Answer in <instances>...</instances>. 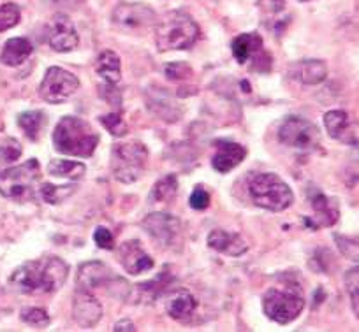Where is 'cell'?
Instances as JSON below:
<instances>
[{
  "mask_svg": "<svg viewBox=\"0 0 359 332\" xmlns=\"http://www.w3.org/2000/svg\"><path fill=\"white\" fill-rule=\"evenodd\" d=\"M53 146L58 153L67 157H92L99 144L97 132L88 122L76 116H64L53 130Z\"/></svg>",
  "mask_w": 359,
  "mask_h": 332,
  "instance_id": "2",
  "label": "cell"
},
{
  "mask_svg": "<svg viewBox=\"0 0 359 332\" xmlns=\"http://www.w3.org/2000/svg\"><path fill=\"white\" fill-rule=\"evenodd\" d=\"M143 229L164 247L176 241L180 234V220L168 213H151L143 220Z\"/></svg>",
  "mask_w": 359,
  "mask_h": 332,
  "instance_id": "12",
  "label": "cell"
},
{
  "mask_svg": "<svg viewBox=\"0 0 359 332\" xmlns=\"http://www.w3.org/2000/svg\"><path fill=\"white\" fill-rule=\"evenodd\" d=\"M46 115L43 111H27L18 116V125L20 129L25 132V136L30 141H37L41 137V132L46 127Z\"/></svg>",
  "mask_w": 359,
  "mask_h": 332,
  "instance_id": "25",
  "label": "cell"
},
{
  "mask_svg": "<svg viewBox=\"0 0 359 332\" xmlns=\"http://www.w3.org/2000/svg\"><path fill=\"white\" fill-rule=\"evenodd\" d=\"M233 48V57L240 65L248 64V62H262L264 55V43L257 32L240 34L231 44Z\"/></svg>",
  "mask_w": 359,
  "mask_h": 332,
  "instance_id": "17",
  "label": "cell"
},
{
  "mask_svg": "<svg viewBox=\"0 0 359 332\" xmlns=\"http://www.w3.org/2000/svg\"><path fill=\"white\" fill-rule=\"evenodd\" d=\"M48 43L57 53H69L78 48L79 37L74 25L65 15H55L48 30Z\"/></svg>",
  "mask_w": 359,
  "mask_h": 332,
  "instance_id": "10",
  "label": "cell"
},
{
  "mask_svg": "<svg viewBox=\"0 0 359 332\" xmlns=\"http://www.w3.org/2000/svg\"><path fill=\"white\" fill-rule=\"evenodd\" d=\"M294 74L303 85H319L327 78V67L323 60H303L296 65Z\"/></svg>",
  "mask_w": 359,
  "mask_h": 332,
  "instance_id": "23",
  "label": "cell"
},
{
  "mask_svg": "<svg viewBox=\"0 0 359 332\" xmlns=\"http://www.w3.org/2000/svg\"><path fill=\"white\" fill-rule=\"evenodd\" d=\"M196 306V297L192 296L189 290L178 289L172 290L168 297H165V313L178 321H187L189 318L194 313Z\"/></svg>",
  "mask_w": 359,
  "mask_h": 332,
  "instance_id": "20",
  "label": "cell"
},
{
  "mask_svg": "<svg viewBox=\"0 0 359 332\" xmlns=\"http://www.w3.org/2000/svg\"><path fill=\"white\" fill-rule=\"evenodd\" d=\"M248 193L255 206L268 211H284L294 202V193L287 183L273 172H257L248 178Z\"/></svg>",
  "mask_w": 359,
  "mask_h": 332,
  "instance_id": "4",
  "label": "cell"
},
{
  "mask_svg": "<svg viewBox=\"0 0 359 332\" xmlns=\"http://www.w3.org/2000/svg\"><path fill=\"white\" fill-rule=\"evenodd\" d=\"M113 23L122 29H143L154 23L155 13L144 4H118L111 15Z\"/></svg>",
  "mask_w": 359,
  "mask_h": 332,
  "instance_id": "13",
  "label": "cell"
},
{
  "mask_svg": "<svg viewBox=\"0 0 359 332\" xmlns=\"http://www.w3.org/2000/svg\"><path fill=\"white\" fill-rule=\"evenodd\" d=\"M20 18H22V11L16 4L9 2V4L0 6V32L18 25Z\"/></svg>",
  "mask_w": 359,
  "mask_h": 332,
  "instance_id": "30",
  "label": "cell"
},
{
  "mask_svg": "<svg viewBox=\"0 0 359 332\" xmlns=\"http://www.w3.org/2000/svg\"><path fill=\"white\" fill-rule=\"evenodd\" d=\"M95 72L104 79L106 83H115L120 81L122 78V69H120V57L115 53V51H102L97 57V62H95Z\"/></svg>",
  "mask_w": 359,
  "mask_h": 332,
  "instance_id": "24",
  "label": "cell"
},
{
  "mask_svg": "<svg viewBox=\"0 0 359 332\" xmlns=\"http://www.w3.org/2000/svg\"><path fill=\"white\" fill-rule=\"evenodd\" d=\"M278 141L284 146L299 151H313L320 144L319 129L309 120L289 116L278 127Z\"/></svg>",
  "mask_w": 359,
  "mask_h": 332,
  "instance_id": "8",
  "label": "cell"
},
{
  "mask_svg": "<svg viewBox=\"0 0 359 332\" xmlns=\"http://www.w3.org/2000/svg\"><path fill=\"white\" fill-rule=\"evenodd\" d=\"M101 123L113 134L115 137H123L127 134V123L123 122L118 113H109L101 116Z\"/></svg>",
  "mask_w": 359,
  "mask_h": 332,
  "instance_id": "32",
  "label": "cell"
},
{
  "mask_svg": "<svg viewBox=\"0 0 359 332\" xmlns=\"http://www.w3.org/2000/svg\"><path fill=\"white\" fill-rule=\"evenodd\" d=\"M334 240L338 241V248H340L345 257H348L351 261H359V247L354 241H348L340 236H334Z\"/></svg>",
  "mask_w": 359,
  "mask_h": 332,
  "instance_id": "37",
  "label": "cell"
},
{
  "mask_svg": "<svg viewBox=\"0 0 359 332\" xmlns=\"http://www.w3.org/2000/svg\"><path fill=\"white\" fill-rule=\"evenodd\" d=\"M118 279V276L113 275L109 268H106L102 262H86L79 268L78 285L79 289L92 292L99 286H113V283Z\"/></svg>",
  "mask_w": 359,
  "mask_h": 332,
  "instance_id": "16",
  "label": "cell"
},
{
  "mask_svg": "<svg viewBox=\"0 0 359 332\" xmlns=\"http://www.w3.org/2000/svg\"><path fill=\"white\" fill-rule=\"evenodd\" d=\"M79 88V79L62 67H50L39 86L41 99L50 104H62Z\"/></svg>",
  "mask_w": 359,
  "mask_h": 332,
  "instance_id": "9",
  "label": "cell"
},
{
  "mask_svg": "<svg viewBox=\"0 0 359 332\" xmlns=\"http://www.w3.org/2000/svg\"><path fill=\"white\" fill-rule=\"evenodd\" d=\"M41 178V165L36 158L0 172V193L8 199L25 200L34 193V186Z\"/></svg>",
  "mask_w": 359,
  "mask_h": 332,
  "instance_id": "7",
  "label": "cell"
},
{
  "mask_svg": "<svg viewBox=\"0 0 359 332\" xmlns=\"http://www.w3.org/2000/svg\"><path fill=\"white\" fill-rule=\"evenodd\" d=\"M310 202H312L313 211H316V218L320 226L331 227L338 221V207L334 200L324 195L319 190H312L310 192Z\"/></svg>",
  "mask_w": 359,
  "mask_h": 332,
  "instance_id": "22",
  "label": "cell"
},
{
  "mask_svg": "<svg viewBox=\"0 0 359 332\" xmlns=\"http://www.w3.org/2000/svg\"><path fill=\"white\" fill-rule=\"evenodd\" d=\"M208 247L213 248L215 251L229 257H240V255L247 254L248 244L240 234L227 233V230L215 229L210 233L208 236Z\"/></svg>",
  "mask_w": 359,
  "mask_h": 332,
  "instance_id": "19",
  "label": "cell"
},
{
  "mask_svg": "<svg viewBox=\"0 0 359 332\" xmlns=\"http://www.w3.org/2000/svg\"><path fill=\"white\" fill-rule=\"evenodd\" d=\"M22 320L32 327H46L50 324V314L41 307H25L22 311Z\"/></svg>",
  "mask_w": 359,
  "mask_h": 332,
  "instance_id": "31",
  "label": "cell"
},
{
  "mask_svg": "<svg viewBox=\"0 0 359 332\" xmlns=\"http://www.w3.org/2000/svg\"><path fill=\"white\" fill-rule=\"evenodd\" d=\"M271 4H273V11H282L285 6V0H271Z\"/></svg>",
  "mask_w": 359,
  "mask_h": 332,
  "instance_id": "39",
  "label": "cell"
},
{
  "mask_svg": "<svg viewBox=\"0 0 359 332\" xmlns=\"http://www.w3.org/2000/svg\"><path fill=\"white\" fill-rule=\"evenodd\" d=\"M72 317L74 321L83 328H92L101 321L102 306L88 290L79 289L72 300Z\"/></svg>",
  "mask_w": 359,
  "mask_h": 332,
  "instance_id": "11",
  "label": "cell"
},
{
  "mask_svg": "<svg viewBox=\"0 0 359 332\" xmlns=\"http://www.w3.org/2000/svg\"><path fill=\"white\" fill-rule=\"evenodd\" d=\"M32 51L34 48L29 39H25V37H15V39H9L4 44L0 60H2L4 65H9V67H18V65H22L32 55Z\"/></svg>",
  "mask_w": 359,
  "mask_h": 332,
  "instance_id": "21",
  "label": "cell"
},
{
  "mask_svg": "<svg viewBox=\"0 0 359 332\" xmlns=\"http://www.w3.org/2000/svg\"><path fill=\"white\" fill-rule=\"evenodd\" d=\"M120 264L123 265L129 275H141L154 268V261L150 255L141 248L140 241H126L118 248Z\"/></svg>",
  "mask_w": 359,
  "mask_h": 332,
  "instance_id": "15",
  "label": "cell"
},
{
  "mask_svg": "<svg viewBox=\"0 0 359 332\" xmlns=\"http://www.w3.org/2000/svg\"><path fill=\"white\" fill-rule=\"evenodd\" d=\"M147 160L148 150L143 143H118L111 151V172L116 181L134 183L143 176Z\"/></svg>",
  "mask_w": 359,
  "mask_h": 332,
  "instance_id": "6",
  "label": "cell"
},
{
  "mask_svg": "<svg viewBox=\"0 0 359 332\" xmlns=\"http://www.w3.org/2000/svg\"><path fill=\"white\" fill-rule=\"evenodd\" d=\"M324 127L333 139L345 144H355L359 141V130L351 122L345 111H330L324 115Z\"/></svg>",
  "mask_w": 359,
  "mask_h": 332,
  "instance_id": "14",
  "label": "cell"
},
{
  "mask_svg": "<svg viewBox=\"0 0 359 332\" xmlns=\"http://www.w3.org/2000/svg\"><path fill=\"white\" fill-rule=\"evenodd\" d=\"M94 241L102 250H113L115 248V237L106 227H97L94 233Z\"/></svg>",
  "mask_w": 359,
  "mask_h": 332,
  "instance_id": "35",
  "label": "cell"
},
{
  "mask_svg": "<svg viewBox=\"0 0 359 332\" xmlns=\"http://www.w3.org/2000/svg\"><path fill=\"white\" fill-rule=\"evenodd\" d=\"M86 167L81 162L72 160H51L48 165V172L57 178H67V179H81L85 174Z\"/></svg>",
  "mask_w": 359,
  "mask_h": 332,
  "instance_id": "26",
  "label": "cell"
},
{
  "mask_svg": "<svg viewBox=\"0 0 359 332\" xmlns=\"http://www.w3.org/2000/svg\"><path fill=\"white\" fill-rule=\"evenodd\" d=\"M302 2H309V0H302Z\"/></svg>",
  "mask_w": 359,
  "mask_h": 332,
  "instance_id": "40",
  "label": "cell"
},
{
  "mask_svg": "<svg viewBox=\"0 0 359 332\" xmlns=\"http://www.w3.org/2000/svg\"><path fill=\"white\" fill-rule=\"evenodd\" d=\"M69 275V265L58 257H43L20 265L9 278L13 289L25 296L53 293L62 289Z\"/></svg>",
  "mask_w": 359,
  "mask_h": 332,
  "instance_id": "1",
  "label": "cell"
},
{
  "mask_svg": "<svg viewBox=\"0 0 359 332\" xmlns=\"http://www.w3.org/2000/svg\"><path fill=\"white\" fill-rule=\"evenodd\" d=\"M305 307V296L298 285L271 286L262 297V310L269 320L280 325L291 324Z\"/></svg>",
  "mask_w": 359,
  "mask_h": 332,
  "instance_id": "5",
  "label": "cell"
},
{
  "mask_svg": "<svg viewBox=\"0 0 359 332\" xmlns=\"http://www.w3.org/2000/svg\"><path fill=\"white\" fill-rule=\"evenodd\" d=\"M176 192H178V179H176L175 174H168L155 183L150 192V200H154V202H168V200L175 199Z\"/></svg>",
  "mask_w": 359,
  "mask_h": 332,
  "instance_id": "27",
  "label": "cell"
},
{
  "mask_svg": "<svg viewBox=\"0 0 359 332\" xmlns=\"http://www.w3.org/2000/svg\"><path fill=\"white\" fill-rule=\"evenodd\" d=\"M192 72L191 65L185 64V62H175V64L165 65V76H168L171 81H180V79L189 78Z\"/></svg>",
  "mask_w": 359,
  "mask_h": 332,
  "instance_id": "34",
  "label": "cell"
},
{
  "mask_svg": "<svg viewBox=\"0 0 359 332\" xmlns=\"http://www.w3.org/2000/svg\"><path fill=\"white\" fill-rule=\"evenodd\" d=\"M210 206V193L203 186H196L191 193V207L192 209L203 211Z\"/></svg>",
  "mask_w": 359,
  "mask_h": 332,
  "instance_id": "36",
  "label": "cell"
},
{
  "mask_svg": "<svg viewBox=\"0 0 359 332\" xmlns=\"http://www.w3.org/2000/svg\"><path fill=\"white\" fill-rule=\"evenodd\" d=\"M245 155H247V150L241 144L231 143V141H217L212 165L217 172L226 174L243 162Z\"/></svg>",
  "mask_w": 359,
  "mask_h": 332,
  "instance_id": "18",
  "label": "cell"
},
{
  "mask_svg": "<svg viewBox=\"0 0 359 332\" xmlns=\"http://www.w3.org/2000/svg\"><path fill=\"white\" fill-rule=\"evenodd\" d=\"M199 27L182 11H171L157 23L155 43L161 51L189 50L199 39Z\"/></svg>",
  "mask_w": 359,
  "mask_h": 332,
  "instance_id": "3",
  "label": "cell"
},
{
  "mask_svg": "<svg viewBox=\"0 0 359 332\" xmlns=\"http://www.w3.org/2000/svg\"><path fill=\"white\" fill-rule=\"evenodd\" d=\"M345 289H347L348 297H351L352 311L359 318V265L345 272Z\"/></svg>",
  "mask_w": 359,
  "mask_h": 332,
  "instance_id": "29",
  "label": "cell"
},
{
  "mask_svg": "<svg viewBox=\"0 0 359 332\" xmlns=\"http://www.w3.org/2000/svg\"><path fill=\"white\" fill-rule=\"evenodd\" d=\"M113 331H116V332H122V331L133 332V331H136V325H134L130 320H120V321H116L115 327H113Z\"/></svg>",
  "mask_w": 359,
  "mask_h": 332,
  "instance_id": "38",
  "label": "cell"
},
{
  "mask_svg": "<svg viewBox=\"0 0 359 332\" xmlns=\"http://www.w3.org/2000/svg\"><path fill=\"white\" fill-rule=\"evenodd\" d=\"M20 155H22V146H20L18 141H8V144L0 146V165L13 164L15 160H18Z\"/></svg>",
  "mask_w": 359,
  "mask_h": 332,
  "instance_id": "33",
  "label": "cell"
},
{
  "mask_svg": "<svg viewBox=\"0 0 359 332\" xmlns=\"http://www.w3.org/2000/svg\"><path fill=\"white\" fill-rule=\"evenodd\" d=\"M76 192V185H50L44 183L39 188V195L44 202L48 204H60L67 197H71Z\"/></svg>",
  "mask_w": 359,
  "mask_h": 332,
  "instance_id": "28",
  "label": "cell"
}]
</instances>
